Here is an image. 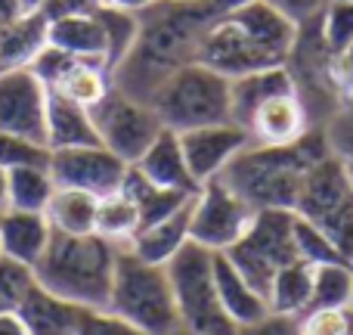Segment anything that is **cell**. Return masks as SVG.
Returning <instances> with one entry per match:
<instances>
[{
    "label": "cell",
    "instance_id": "6da1fadb",
    "mask_svg": "<svg viewBox=\"0 0 353 335\" xmlns=\"http://www.w3.org/2000/svg\"><path fill=\"white\" fill-rule=\"evenodd\" d=\"M217 19L211 0L201 3H171L161 0L140 12V35L121 66L112 72V87L134 99L149 103L176 68L199 59L205 31Z\"/></svg>",
    "mask_w": 353,
    "mask_h": 335
},
{
    "label": "cell",
    "instance_id": "7a4b0ae2",
    "mask_svg": "<svg viewBox=\"0 0 353 335\" xmlns=\"http://www.w3.org/2000/svg\"><path fill=\"white\" fill-rule=\"evenodd\" d=\"M329 153L332 149H329V140H325V131L316 124L298 143H288V146L248 143L226 165L220 177L254 211H261V208H288V211H294L304 174Z\"/></svg>",
    "mask_w": 353,
    "mask_h": 335
},
{
    "label": "cell",
    "instance_id": "3957f363",
    "mask_svg": "<svg viewBox=\"0 0 353 335\" xmlns=\"http://www.w3.org/2000/svg\"><path fill=\"white\" fill-rule=\"evenodd\" d=\"M118 245L109 239L87 233V236H68L53 233L47 251L31 267L34 283L59 298L78 307H105L115 276Z\"/></svg>",
    "mask_w": 353,
    "mask_h": 335
},
{
    "label": "cell",
    "instance_id": "277c9868",
    "mask_svg": "<svg viewBox=\"0 0 353 335\" xmlns=\"http://www.w3.org/2000/svg\"><path fill=\"white\" fill-rule=\"evenodd\" d=\"M105 307L146 335H171L174 329H180L168 267L143 261L128 245L118 249L115 276H112V292Z\"/></svg>",
    "mask_w": 353,
    "mask_h": 335
},
{
    "label": "cell",
    "instance_id": "5b68a950",
    "mask_svg": "<svg viewBox=\"0 0 353 335\" xmlns=\"http://www.w3.org/2000/svg\"><path fill=\"white\" fill-rule=\"evenodd\" d=\"M149 106L161 118V124L168 131H176V134L232 122L230 78H223L220 72L201 66V62H189V66L176 68L171 78L152 93Z\"/></svg>",
    "mask_w": 353,
    "mask_h": 335
},
{
    "label": "cell",
    "instance_id": "8992f818",
    "mask_svg": "<svg viewBox=\"0 0 353 335\" xmlns=\"http://www.w3.org/2000/svg\"><path fill=\"white\" fill-rule=\"evenodd\" d=\"M174 289L180 326L195 335H239V326L226 317L214 286V251L189 239L165 264Z\"/></svg>",
    "mask_w": 353,
    "mask_h": 335
},
{
    "label": "cell",
    "instance_id": "52a82bcc",
    "mask_svg": "<svg viewBox=\"0 0 353 335\" xmlns=\"http://www.w3.org/2000/svg\"><path fill=\"white\" fill-rule=\"evenodd\" d=\"M223 255L267 298L273 276L285 264L301 261L298 245H294V211H288V208H261L251 220L248 233Z\"/></svg>",
    "mask_w": 353,
    "mask_h": 335
},
{
    "label": "cell",
    "instance_id": "ba28073f",
    "mask_svg": "<svg viewBox=\"0 0 353 335\" xmlns=\"http://www.w3.org/2000/svg\"><path fill=\"white\" fill-rule=\"evenodd\" d=\"M254 214V208L223 177H214V180L201 183L199 193L192 195L189 239L208 251H230L248 233Z\"/></svg>",
    "mask_w": 353,
    "mask_h": 335
},
{
    "label": "cell",
    "instance_id": "9c48e42d",
    "mask_svg": "<svg viewBox=\"0 0 353 335\" xmlns=\"http://www.w3.org/2000/svg\"><path fill=\"white\" fill-rule=\"evenodd\" d=\"M90 115H93V124H97L99 143L109 153H115L121 162H128V165H134L149 149V143L165 131V124L155 115L152 106L143 103V99L128 97L118 87H112L93 106Z\"/></svg>",
    "mask_w": 353,
    "mask_h": 335
},
{
    "label": "cell",
    "instance_id": "30bf717a",
    "mask_svg": "<svg viewBox=\"0 0 353 335\" xmlns=\"http://www.w3.org/2000/svg\"><path fill=\"white\" fill-rule=\"evenodd\" d=\"M128 168V162H121L105 146H74L50 153V174H53L56 186L81 189L97 199L118 193L124 186Z\"/></svg>",
    "mask_w": 353,
    "mask_h": 335
},
{
    "label": "cell",
    "instance_id": "8fae6325",
    "mask_svg": "<svg viewBox=\"0 0 353 335\" xmlns=\"http://www.w3.org/2000/svg\"><path fill=\"white\" fill-rule=\"evenodd\" d=\"M201 66L220 72L223 78H242V75L261 72V68H273V66H285L279 62L273 53L261 47L242 25H236L230 16H217L211 22V28L205 31V41L199 47V59Z\"/></svg>",
    "mask_w": 353,
    "mask_h": 335
},
{
    "label": "cell",
    "instance_id": "7c38bea8",
    "mask_svg": "<svg viewBox=\"0 0 353 335\" xmlns=\"http://www.w3.org/2000/svg\"><path fill=\"white\" fill-rule=\"evenodd\" d=\"M0 134L47 146V87L31 68L0 75Z\"/></svg>",
    "mask_w": 353,
    "mask_h": 335
},
{
    "label": "cell",
    "instance_id": "4fadbf2b",
    "mask_svg": "<svg viewBox=\"0 0 353 335\" xmlns=\"http://www.w3.org/2000/svg\"><path fill=\"white\" fill-rule=\"evenodd\" d=\"M248 143H251L248 131L239 128L236 122H220V124H208V128L183 131L180 134L183 159H186L189 174H192V180L199 183V186L223 174L226 165H230Z\"/></svg>",
    "mask_w": 353,
    "mask_h": 335
},
{
    "label": "cell",
    "instance_id": "5bb4252c",
    "mask_svg": "<svg viewBox=\"0 0 353 335\" xmlns=\"http://www.w3.org/2000/svg\"><path fill=\"white\" fill-rule=\"evenodd\" d=\"M347 199H353V168L341 155L329 153L304 174L298 202H294V214L310 220V224H319Z\"/></svg>",
    "mask_w": 353,
    "mask_h": 335
},
{
    "label": "cell",
    "instance_id": "9a60e30c",
    "mask_svg": "<svg viewBox=\"0 0 353 335\" xmlns=\"http://www.w3.org/2000/svg\"><path fill=\"white\" fill-rule=\"evenodd\" d=\"M310 128H316V124H313L310 112H307L298 90L270 97L267 103L257 106L254 115L245 124L251 143H261V146H288V143H298Z\"/></svg>",
    "mask_w": 353,
    "mask_h": 335
},
{
    "label": "cell",
    "instance_id": "2e32d148",
    "mask_svg": "<svg viewBox=\"0 0 353 335\" xmlns=\"http://www.w3.org/2000/svg\"><path fill=\"white\" fill-rule=\"evenodd\" d=\"M50 239H53V227L43 211H19V208L0 211V255L3 258L34 267L47 251Z\"/></svg>",
    "mask_w": 353,
    "mask_h": 335
},
{
    "label": "cell",
    "instance_id": "e0dca14e",
    "mask_svg": "<svg viewBox=\"0 0 353 335\" xmlns=\"http://www.w3.org/2000/svg\"><path fill=\"white\" fill-rule=\"evenodd\" d=\"M130 168L161 189H176V193H189V195L199 193V183L192 180L186 159H183V146L176 131H168V128L161 131Z\"/></svg>",
    "mask_w": 353,
    "mask_h": 335
},
{
    "label": "cell",
    "instance_id": "ac0fdd59",
    "mask_svg": "<svg viewBox=\"0 0 353 335\" xmlns=\"http://www.w3.org/2000/svg\"><path fill=\"white\" fill-rule=\"evenodd\" d=\"M74 146H103L90 109L56 90H47V149L53 153Z\"/></svg>",
    "mask_w": 353,
    "mask_h": 335
},
{
    "label": "cell",
    "instance_id": "d6986e66",
    "mask_svg": "<svg viewBox=\"0 0 353 335\" xmlns=\"http://www.w3.org/2000/svg\"><path fill=\"white\" fill-rule=\"evenodd\" d=\"M214 286H217V298H220V305H223L226 317L236 326L257 323L261 317L270 314L267 298L239 274L236 264H232L223 251H214Z\"/></svg>",
    "mask_w": 353,
    "mask_h": 335
},
{
    "label": "cell",
    "instance_id": "ffe728a7",
    "mask_svg": "<svg viewBox=\"0 0 353 335\" xmlns=\"http://www.w3.org/2000/svg\"><path fill=\"white\" fill-rule=\"evenodd\" d=\"M298 90L294 84V75L288 66H273V68H261V72L242 75V78L230 81V115L239 128L248 124V118L254 115V109L261 103H267L270 97H279V93Z\"/></svg>",
    "mask_w": 353,
    "mask_h": 335
},
{
    "label": "cell",
    "instance_id": "44dd1931",
    "mask_svg": "<svg viewBox=\"0 0 353 335\" xmlns=\"http://www.w3.org/2000/svg\"><path fill=\"white\" fill-rule=\"evenodd\" d=\"M47 44L59 47L65 53L78 56L87 62H103L105 66V31L97 19V10L90 12H68V16L50 19L47 28ZM109 68V66H105Z\"/></svg>",
    "mask_w": 353,
    "mask_h": 335
},
{
    "label": "cell",
    "instance_id": "7402d4cb",
    "mask_svg": "<svg viewBox=\"0 0 353 335\" xmlns=\"http://www.w3.org/2000/svg\"><path fill=\"white\" fill-rule=\"evenodd\" d=\"M189 220H192V199L168 218L155 220L149 227H140L128 249L149 264H168L189 242Z\"/></svg>",
    "mask_w": 353,
    "mask_h": 335
},
{
    "label": "cell",
    "instance_id": "603a6c76",
    "mask_svg": "<svg viewBox=\"0 0 353 335\" xmlns=\"http://www.w3.org/2000/svg\"><path fill=\"white\" fill-rule=\"evenodd\" d=\"M47 28L50 19L41 10H28L0 31V75L16 72V68H31V62L47 47Z\"/></svg>",
    "mask_w": 353,
    "mask_h": 335
},
{
    "label": "cell",
    "instance_id": "cb8c5ba5",
    "mask_svg": "<svg viewBox=\"0 0 353 335\" xmlns=\"http://www.w3.org/2000/svg\"><path fill=\"white\" fill-rule=\"evenodd\" d=\"M81 311L84 307L72 305V301L59 298V295L47 292V289H41L34 283L16 314L25 320L31 335H74Z\"/></svg>",
    "mask_w": 353,
    "mask_h": 335
},
{
    "label": "cell",
    "instance_id": "d4e9b609",
    "mask_svg": "<svg viewBox=\"0 0 353 335\" xmlns=\"http://www.w3.org/2000/svg\"><path fill=\"white\" fill-rule=\"evenodd\" d=\"M3 174V208L19 211H47L50 195L56 193V180L50 165H19Z\"/></svg>",
    "mask_w": 353,
    "mask_h": 335
},
{
    "label": "cell",
    "instance_id": "484cf974",
    "mask_svg": "<svg viewBox=\"0 0 353 335\" xmlns=\"http://www.w3.org/2000/svg\"><path fill=\"white\" fill-rule=\"evenodd\" d=\"M97 205L99 199L81 189L56 186V193L47 202V220L53 233H68V236H87L97 230Z\"/></svg>",
    "mask_w": 353,
    "mask_h": 335
},
{
    "label": "cell",
    "instance_id": "4316f807",
    "mask_svg": "<svg viewBox=\"0 0 353 335\" xmlns=\"http://www.w3.org/2000/svg\"><path fill=\"white\" fill-rule=\"evenodd\" d=\"M310 289H313V264L292 261L273 276L267 292V305L273 314H292L304 317L310 307Z\"/></svg>",
    "mask_w": 353,
    "mask_h": 335
},
{
    "label": "cell",
    "instance_id": "83f0119b",
    "mask_svg": "<svg viewBox=\"0 0 353 335\" xmlns=\"http://www.w3.org/2000/svg\"><path fill=\"white\" fill-rule=\"evenodd\" d=\"M124 193L134 199L137 211H140V227H149L155 220L174 214L176 208H183L192 195L189 193H176V189H161L155 183H149L146 177H140L134 168H128V177H124Z\"/></svg>",
    "mask_w": 353,
    "mask_h": 335
},
{
    "label": "cell",
    "instance_id": "f1b7e54d",
    "mask_svg": "<svg viewBox=\"0 0 353 335\" xmlns=\"http://www.w3.org/2000/svg\"><path fill=\"white\" fill-rule=\"evenodd\" d=\"M140 230V211H137L134 199H130L124 189L112 195H103L97 205V236L109 239L112 245H130V239Z\"/></svg>",
    "mask_w": 353,
    "mask_h": 335
},
{
    "label": "cell",
    "instance_id": "f546056e",
    "mask_svg": "<svg viewBox=\"0 0 353 335\" xmlns=\"http://www.w3.org/2000/svg\"><path fill=\"white\" fill-rule=\"evenodd\" d=\"M50 90H56V93H62V97L74 99V103L87 106V109H93V106L112 90V72L103 62L74 59V66L68 68L59 78V84L50 87Z\"/></svg>",
    "mask_w": 353,
    "mask_h": 335
},
{
    "label": "cell",
    "instance_id": "4dcf8cb0",
    "mask_svg": "<svg viewBox=\"0 0 353 335\" xmlns=\"http://www.w3.org/2000/svg\"><path fill=\"white\" fill-rule=\"evenodd\" d=\"M353 298V264L332 261L313 264V289H310V311H329V307H350Z\"/></svg>",
    "mask_w": 353,
    "mask_h": 335
},
{
    "label": "cell",
    "instance_id": "1f68e13d",
    "mask_svg": "<svg viewBox=\"0 0 353 335\" xmlns=\"http://www.w3.org/2000/svg\"><path fill=\"white\" fill-rule=\"evenodd\" d=\"M97 19L105 31V47H109L105 50V66H109V72H115L124 56L130 53L137 35H140V16L103 3V6H97Z\"/></svg>",
    "mask_w": 353,
    "mask_h": 335
},
{
    "label": "cell",
    "instance_id": "d6a6232c",
    "mask_svg": "<svg viewBox=\"0 0 353 335\" xmlns=\"http://www.w3.org/2000/svg\"><path fill=\"white\" fill-rule=\"evenodd\" d=\"M313 25L325 53L332 59L341 56L347 47H353V0H329Z\"/></svg>",
    "mask_w": 353,
    "mask_h": 335
},
{
    "label": "cell",
    "instance_id": "836d02e7",
    "mask_svg": "<svg viewBox=\"0 0 353 335\" xmlns=\"http://www.w3.org/2000/svg\"><path fill=\"white\" fill-rule=\"evenodd\" d=\"M34 286L31 267L0 255V314H16L22 307L25 295Z\"/></svg>",
    "mask_w": 353,
    "mask_h": 335
},
{
    "label": "cell",
    "instance_id": "e575fe53",
    "mask_svg": "<svg viewBox=\"0 0 353 335\" xmlns=\"http://www.w3.org/2000/svg\"><path fill=\"white\" fill-rule=\"evenodd\" d=\"M294 245H298V258L307 264H332V261H341L332 242L325 239V233L319 227H313L310 220L298 218L294 214ZM347 264V261H344Z\"/></svg>",
    "mask_w": 353,
    "mask_h": 335
},
{
    "label": "cell",
    "instance_id": "d590c367",
    "mask_svg": "<svg viewBox=\"0 0 353 335\" xmlns=\"http://www.w3.org/2000/svg\"><path fill=\"white\" fill-rule=\"evenodd\" d=\"M313 227H319L325 233V239L341 255V261L353 264V199H347L341 208H335L329 218H323Z\"/></svg>",
    "mask_w": 353,
    "mask_h": 335
},
{
    "label": "cell",
    "instance_id": "8d00e7d4",
    "mask_svg": "<svg viewBox=\"0 0 353 335\" xmlns=\"http://www.w3.org/2000/svg\"><path fill=\"white\" fill-rule=\"evenodd\" d=\"M325 140H329V149L335 155H341L344 162L353 165V99H344L323 124Z\"/></svg>",
    "mask_w": 353,
    "mask_h": 335
},
{
    "label": "cell",
    "instance_id": "74e56055",
    "mask_svg": "<svg viewBox=\"0 0 353 335\" xmlns=\"http://www.w3.org/2000/svg\"><path fill=\"white\" fill-rule=\"evenodd\" d=\"M19 165H50V149L43 143L0 134V171H10Z\"/></svg>",
    "mask_w": 353,
    "mask_h": 335
},
{
    "label": "cell",
    "instance_id": "f35d334b",
    "mask_svg": "<svg viewBox=\"0 0 353 335\" xmlns=\"http://www.w3.org/2000/svg\"><path fill=\"white\" fill-rule=\"evenodd\" d=\"M74 335H146V332L137 329L128 320H121L118 314H112L109 307H84Z\"/></svg>",
    "mask_w": 353,
    "mask_h": 335
},
{
    "label": "cell",
    "instance_id": "ab89813d",
    "mask_svg": "<svg viewBox=\"0 0 353 335\" xmlns=\"http://www.w3.org/2000/svg\"><path fill=\"white\" fill-rule=\"evenodd\" d=\"M239 335H301V317L270 311L267 317H261L257 323L239 326Z\"/></svg>",
    "mask_w": 353,
    "mask_h": 335
},
{
    "label": "cell",
    "instance_id": "60d3db41",
    "mask_svg": "<svg viewBox=\"0 0 353 335\" xmlns=\"http://www.w3.org/2000/svg\"><path fill=\"white\" fill-rule=\"evenodd\" d=\"M267 3H273L282 16L292 19L298 28H304V25L316 22L319 12L325 10V3H329V0H267Z\"/></svg>",
    "mask_w": 353,
    "mask_h": 335
},
{
    "label": "cell",
    "instance_id": "b9f144b4",
    "mask_svg": "<svg viewBox=\"0 0 353 335\" xmlns=\"http://www.w3.org/2000/svg\"><path fill=\"white\" fill-rule=\"evenodd\" d=\"M103 3L105 0H50L41 12L47 19H56V16H68V12H90Z\"/></svg>",
    "mask_w": 353,
    "mask_h": 335
},
{
    "label": "cell",
    "instance_id": "7bdbcfd3",
    "mask_svg": "<svg viewBox=\"0 0 353 335\" xmlns=\"http://www.w3.org/2000/svg\"><path fill=\"white\" fill-rule=\"evenodd\" d=\"M22 12H28L22 6V0H0V31L6 28V25H12Z\"/></svg>",
    "mask_w": 353,
    "mask_h": 335
},
{
    "label": "cell",
    "instance_id": "ee69618b",
    "mask_svg": "<svg viewBox=\"0 0 353 335\" xmlns=\"http://www.w3.org/2000/svg\"><path fill=\"white\" fill-rule=\"evenodd\" d=\"M0 335H31L19 314H0Z\"/></svg>",
    "mask_w": 353,
    "mask_h": 335
},
{
    "label": "cell",
    "instance_id": "f6af8a7d",
    "mask_svg": "<svg viewBox=\"0 0 353 335\" xmlns=\"http://www.w3.org/2000/svg\"><path fill=\"white\" fill-rule=\"evenodd\" d=\"M109 6H115V10H128V12H146V10H152L155 3H161V0H105Z\"/></svg>",
    "mask_w": 353,
    "mask_h": 335
},
{
    "label": "cell",
    "instance_id": "bcb514c9",
    "mask_svg": "<svg viewBox=\"0 0 353 335\" xmlns=\"http://www.w3.org/2000/svg\"><path fill=\"white\" fill-rule=\"evenodd\" d=\"M248 3H254V0H211V6H214V12H217V16L239 10V6H248Z\"/></svg>",
    "mask_w": 353,
    "mask_h": 335
},
{
    "label": "cell",
    "instance_id": "7dc6e473",
    "mask_svg": "<svg viewBox=\"0 0 353 335\" xmlns=\"http://www.w3.org/2000/svg\"><path fill=\"white\" fill-rule=\"evenodd\" d=\"M341 335H353V307L344 311V329H341Z\"/></svg>",
    "mask_w": 353,
    "mask_h": 335
},
{
    "label": "cell",
    "instance_id": "c3c4849f",
    "mask_svg": "<svg viewBox=\"0 0 353 335\" xmlns=\"http://www.w3.org/2000/svg\"><path fill=\"white\" fill-rule=\"evenodd\" d=\"M47 3H50V0H22L25 10H43Z\"/></svg>",
    "mask_w": 353,
    "mask_h": 335
},
{
    "label": "cell",
    "instance_id": "681fc988",
    "mask_svg": "<svg viewBox=\"0 0 353 335\" xmlns=\"http://www.w3.org/2000/svg\"><path fill=\"white\" fill-rule=\"evenodd\" d=\"M171 335H195V332H189V329H183V326H180V329H174Z\"/></svg>",
    "mask_w": 353,
    "mask_h": 335
},
{
    "label": "cell",
    "instance_id": "f907efd6",
    "mask_svg": "<svg viewBox=\"0 0 353 335\" xmlns=\"http://www.w3.org/2000/svg\"><path fill=\"white\" fill-rule=\"evenodd\" d=\"M171 3H201V0H171Z\"/></svg>",
    "mask_w": 353,
    "mask_h": 335
},
{
    "label": "cell",
    "instance_id": "816d5d0a",
    "mask_svg": "<svg viewBox=\"0 0 353 335\" xmlns=\"http://www.w3.org/2000/svg\"><path fill=\"white\" fill-rule=\"evenodd\" d=\"M301 335H307V332H304V326H301Z\"/></svg>",
    "mask_w": 353,
    "mask_h": 335
},
{
    "label": "cell",
    "instance_id": "f5cc1de1",
    "mask_svg": "<svg viewBox=\"0 0 353 335\" xmlns=\"http://www.w3.org/2000/svg\"><path fill=\"white\" fill-rule=\"evenodd\" d=\"M350 307H353V298H350Z\"/></svg>",
    "mask_w": 353,
    "mask_h": 335
}]
</instances>
